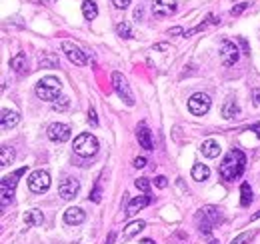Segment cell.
<instances>
[{"label": "cell", "mask_w": 260, "mask_h": 244, "mask_svg": "<svg viewBox=\"0 0 260 244\" xmlns=\"http://www.w3.org/2000/svg\"><path fill=\"white\" fill-rule=\"evenodd\" d=\"M244 164H246V156H244V152L238 150V148H234V150H230V152L224 156V160H222L218 172H220V176H222L224 180L232 182V180H238V178L242 176V172H244Z\"/></svg>", "instance_id": "obj_1"}, {"label": "cell", "mask_w": 260, "mask_h": 244, "mask_svg": "<svg viewBox=\"0 0 260 244\" xmlns=\"http://www.w3.org/2000/svg\"><path fill=\"white\" fill-rule=\"evenodd\" d=\"M36 96L40 100H48V102H54L58 96H60V90H62V82L56 78V76H44L36 82Z\"/></svg>", "instance_id": "obj_2"}, {"label": "cell", "mask_w": 260, "mask_h": 244, "mask_svg": "<svg viewBox=\"0 0 260 244\" xmlns=\"http://www.w3.org/2000/svg\"><path fill=\"white\" fill-rule=\"evenodd\" d=\"M74 152L78 154V156H82V158H88V156H94L96 154V150H98V140H96V136L94 134H90V132H82V134H78L76 138H74Z\"/></svg>", "instance_id": "obj_3"}, {"label": "cell", "mask_w": 260, "mask_h": 244, "mask_svg": "<svg viewBox=\"0 0 260 244\" xmlns=\"http://www.w3.org/2000/svg\"><path fill=\"white\" fill-rule=\"evenodd\" d=\"M222 222V214L216 206H204L198 214V226H200V232L204 234H210V230Z\"/></svg>", "instance_id": "obj_4"}, {"label": "cell", "mask_w": 260, "mask_h": 244, "mask_svg": "<svg viewBox=\"0 0 260 244\" xmlns=\"http://www.w3.org/2000/svg\"><path fill=\"white\" fill-rule=\"evenodd\" d=\"M208 108H210V96L204 94V92H196L190 96L188 100V110L194 114V116H202L208 112Z\"/></svg>", "instance_id": "obj_5"}, {"label": "cell", "mask_w": 260, "mask_h": 244, "mask_svg": "<svg viewBox=\"0 0 260 244\" xmlns=\"http://www.w3.org/2000/svg\"><path fill=\"white\" fill-rule=\"evenodd\" d=\"M62 52H64L66 58H68L72 64H76V66H84V64H88L86 52H82V50H80V46L74 44V42H70V40H64V42H62Z\"/></svg>", "instance_id": "obj_6"}, {"label": "cell", "mask_w": 260, "mask_h": 244, "mask_svg": "<svg viewBox=\"0 0 260 244\" xmlns=\"http://www.w3.org/2000/svg\"><path fill=\"white\" fill-rule=\"evenodd\" d=\"M50 186V174L46 170H34L30 176H28V188L36 194H42L46 192Z\"/></svg>", "instance_id": "obj_7"}, {"label": "cell", "mask_w": 260, "mask_h": 244, "mask_svg": "<svg viewBox=\"0 0 260 244\" xmlns=\"http://www.w3.org/2000/svg\"><path fill=\"white\" fill-rule=\"evenodd\" d=\"M112 84H114L116 94L120 96V98H122L128 106H132V104H134V96H132V92H130V88H128L126 78H124L120 72H114V74H112Z\"/></svg>", "instance_id": "obj_8"}, {"label": "cell", "mask_w": 260, "mask_h": 244, "mask_svg": "<svg viewBox=\"0 0 260 244\" xmlns=\"http://www.w3.org/2000/svg\"><path fill=\"white\" fill-rule=\"evenodd\" d=\"M218 52H220V60H222V64H226V66L236 64L238 58H240L236 44L230 42V40H222V42H220V50H218Z\"/></svg>", "instance_id": "obj_9"}, {"label": "cell", "mask_w": 260, "mask_h": 244, "mask_svg": "<svg viewBox=\"0 0 260 244\" xmlns=\"http://www.w3.org/2000/svg\"><path fill=\"white\" fill-rule=\"evenodd\" d=\"M24 172H26V168H20V170H16L14 174H10V176H4V178H2V208H6L8 200L12 198V194H14V186H16V178H18V176H22Z\"/></svg>", "instance_id": "obj_10"}, {"label": "cell", "mask_w": 260, "mask_h": 244, "mask_svg": "<svg viewBox=\"0 0 260 244\" xmlns=\"http://www.w3.org/2000/svg\"><path fill=\"white\" fill-rule=\"evenodd\" d=\"M46 132H48V138L52 142H66L70 138V134H72V128L68 124H64V122H54V124L48 126Z\"/></svg>", "instance_id": "obj_11"}, {"label": "cell", "mask_w": 260, "mask_h": 244, "mask_svg": "<svg viewBox=\"0 0 260 244\" xmlns=\"http://www.w3.org/2000/svg\"><path fill=\"white\" fill-rule=\"evenodd\" d=\"M78 190H80V182L76 178H64L60 182V186H58V194H60V198H64V200H72L78 194Z\"/></svg>", "instance_id": "obj_12"}, {"label": "cell", "mask_w": 260, "mask_h": 244, "mask_svg": "<svg viewBox=\"0 0 260 244\" xmlns=\"http://www.w3.org/2000/svg\"><path fill=\"white\" fill-rule=\"evenodd\" d=\"M152 12H154V16H158V18L170 16V14L176 12V2H174V0H156L154 6H152Z\"/></svg>", "instance_id": "obj_13"}, {"label": "cell", "mask_w": 260, "mask_h": 244, "mask_svg": "<svg viewBox=\"0 0 260 244\" xmlns=\"http://www.w3.org/2000/svg\"><path fill=\"white\" fill-rule=\"evenodd\" d=\"M200 150H202V154H204L206 158H216V156L222 152L220 144H218L216 140H212V138L204 140V142H202V146H200Z\"/></svg>", "instance_id": "obj_14"}, {"label": "cell", "mask_w": 260, "mask_h": 244, "mask_svg": "<svg viewBox=\"0 0 260 244\" xmlns=\"http://www.w3.org/2000/svg\"><path fill=\"white\" fill-rule=\"evenodd\" d=\"M0 124H2V130H10L18 124V114L14 110H8V108H2L0 112Z\"/></svg>", "instance_id": "obj_15"}, {"label": "cell", "mask_w": 260, "mask_h": 244, "mask_svg": "<svg viewBox=\"0 0 260 244\" xmlns=\"http://www.w3.org/2000/svg\"><path fill=\"white\" fill-rule=\"evenodd\" d=\"M84 218H86V216H84V210L78 208V206H70V208L64 212V222H66V224H74V226H76V224H82Z\"/></svg>", "instance_id": "obj_16"}, {"label": "cell", "mask_w": 260, "mask_h": 244, "mask_svg": "<svg viewBox=\"0 0 260 244\" xmlns=\"http://www.w3.org/2000/svg\"><path fill=\"white\" fill-rule=\"evenodd\" d=\"M136 138H138V144L142 146L144 150H152V136H150V130H148L144 124H140V126H138Z\"/></svg>", "instance_id": "obj_17"}, {"label": "cell", "mask_w": 260, "mask_h": 244, "mask_svg": "<svg viewBox=\"0 0 260 244\" xmlns=\"http://www.w3.org/2000/svg\"><path fill=\"white\" fill-rule=\"evenodd\" d=\"M150 204V196H148V194H144V196H136V198H132L130 200V204H128V212L126 214H136L138 210H142L144 206H148Z\"/></svg>", "instance_id": "obj_18"}, {"label": "cell", "mask_w": 260, "mask_h": 244, "mask_svg": "<svg viewBox=\"0 0 260 244\" xmlns=\"http://www.w3.org/2000/svg\"><path fill=\"white\" fill-rule=\"evenodd\" d=\"M44 222V214L40 210H28L24 214V224L26 226H40Z\"/></svg>", "instance_id": "obj_19"}, {"label": "cell", "mask_w": 260, "mask_h": 244, "mask_svg": "<svg viewBox=\"0 0 260 244\" xmlns=\"http://www.w3.org/2000/svg\"><path fill=\"white\" fill-rule=\"evenodd\" d=\"M82 14H84L86 20H94L98 16V6H96L94 0H84L82 2Z\"/></svg>", "instance_id": "obj_20"}, {"label": "cell", "mask_w": 260, "mask_h": 244, "mask_svg": "<svg viewBox=\"0 0 260 244\" xmlns=\"http://www.w3.org/2000/svg\"><path fill=\"white\" fill-rule=\"evenodd\" d=\"M12 162H14V150L10 148L8 144H2V148H0V164L8 166Z\"/></svg>", "instance_id": "obj_21"}, {"label": "cell", "mask_w": 260, "mask_h": 244, "mask_svg": "<svg viewBox=\"0 0 260 244\" xmlns=\"http://www.w3.org/2000/svg\"><path fill=\"white\" fill-rule=\"evenodd\" d=\"M208 176H210V168H208L206 164H194V166H192V178H194V180L202 182V180H206Z\"/></svg>", "instance_id": "obj_22"}, {"label": "cell", "mask_w": 260, "mask_h": 244, "mask_svg": "<svg viewBox=\"0 0 260 244\" xmlns=\"http://www.w3.org/2000/svg\"><path fill=\"white\" fill-rule=\"evenodd\" d=\"M240 114V106L234 102V100H228L226 104H224V108H222V116L224 118H236Z\"/></svg>", "instance_id": "obj_23"}, {"label": "cell", "mask_w": 260, "mask_h": 244, "mask_svg": "<svg viewBox=\"0 0 260 244\" xmlns=\"http://www.w3.org/2000/svg\"><path fill=\"white\" fill-rule=\"evenodd\" d=\"M144 222L142 220H134V222H130L126 228H124V238H132L134 234H138V232H142L144 230Z\"/></svg>", "instance_id": "obj_24"}, {"label": "cell", "mask_w": 260, "mask_h": 244, "mask_svg": "<svg viewBox=\"0 0 260 244\" xmlns=\"http://www.w3.org/2000/svg\"><path fill=\"white\" fill-rule=\"evenodd\" d=\"M240 204L242 206H248L250 202H252V188H250V184L248 182H242V186H240Z\"/></svg>", "instance_id": "obj_25"}, {"label": "cell", "mask_w": 260, "mask_h": 244, "mask_svg": "<svg viewBox=\"0 0 260 244\" xmlns=\"http://www.w3.org/2000/svg\"><path fill=\"white\" fill-rule=\"evenodd\" d=\"M10 66L16 70V72H22L26 68V54L24 52H18L16 56L10 58Z\"/></svg>", "instance_id": "obj_26"}, {"label": "cell", "mask_w": 260, "mask_h": 244, "mask_svg": "<svg viewBox=\"0 0 260 244\" xmlns=\"http://www.w3.org/2000/svg\"><path fill=\"white\" fill-rule=\"evenodd\" d=\"M254 234H256L254 230H246V232L238 234V236H236V238H234V240H232L230 244H248V242H250V240L254 238Z\"/></svg>", "instance_id": "obj_27"}, {"label": "cell", "mask_w": 260, "mask_h": 244, "mask_svg": "<svg viewBox=\"0 0 260 244\" xmlns=\"http://www.w3.org/2000/svg\"><path fill=\"white\" fill-rule=\"evenodd\" d=\"M116 32H118L120 38H132V30H130V24H128V22L116 24Z\"/></svg>", "instance_id": "obj_28"}, {"label": "cell", "mask_w": 260, "mask_h": 244, "mask_svg": "<svg viewBox=\"0 0 260 244\" xmlns=\"http://www.w3.org/2000/svg\"><path fill=\"white\" fill-rule=\"evenodd\" d=\"M40 64H42V66H58V58H56V56H50L48 52H42Z\"/></svg>", "instance_id": "obj_29"}, {"label": "cell", "mask_w": 260, "mask_h": 244, "mask_svg": "<svg viewBox=\"0 0 260 244\" xmlns=\"http://www.w3.org/2000/svg\"><path fill=\"white\" fill-rule=\"evenodd\" d=\"M68 104H70V98H66V96H60L58 100H54V110H66L68 108Z\"/></svg>", "instance_id": "obj_30"}, {"label": "cell", "mask_w": 260, "mask_h": 244, "mask_svg": "<svg viewBox=\"0 0 260 244\" xmlns=\"http://www.w3.org/2000/svg\"><path fill=\"white\" fill-rule=\"evenodd\" d=\"M134 184H136L138 190H142L144 194H148V190H150V180H148V178H138Z\"/></svg>", "instance_id": "obj_31"}, {"label": "cell", "mask_w": 260, "mask_h": 244, "mask_svg": "<svg viewBox=\"0 0 260 244\" xmlns=\"http://www.w3.org/2000/svg\"><path fill=\"white\" fill-rule=\"evenodd\" d=\"M246 6H248V4H246V2H240V4H238V6H234V8H232V10H230V14H232V16H238V14H242V12H244V10H246Z\"/></svg>", "instance_id": "obj_32"}, {"label": "cell", "mask_w": 260, "mask_h": 244, "mask_svg": "<svg viewBox=\"0 0 260 244\" xmlns=\"http://www.w3.org/2000/svg\"><path fill=\"white\" fill-rule=\"evenodd\" d=\"M112 4L118 8V10H124V8H128V4H130V0H112Z\"/></svg>", "instance_id": "obj_33"}, {"label": "cell", "mask_w": 260, "mask_h": 244, "mask_svg": "<svg viewBox=\"0 0 260 244\" xmlns=\"http://www.w3.org/2000/svg\"><path fill=\"white\" fill-rule=\"evenodd\" d=\"M154 184L158 186V188H166V184H168V180L164 178V176H156L154 178Z\"/></svg>", "instance_id": "obj_34"}, {"label": "cell", "mask_w": 260, "mask_h": 244, "mask_svg": "<svg viewBox=\"0 0 260 244\" xmlns=\"http://www.w3.org/2000/svg\"><path fill=\"white\" fill-rule=\"evenodd\" d=\"M88 122H90L92 126H98V118H96V112H94V108H90V110H88Z\"/></svg>", "instance_id": "obj_35"}, {"label": "cell", "mask_w": 260, "mask_h": 244, "mask_svg": "<svg viewBox=\"0 0 260 244\" xmlns=\"http://www.w3.org/2000/svg\"><path fill=\"white\" fill-rule=\"evenodd\" d=\"M134 166H136V168H144V166H146V158H144V156L134 158Z\"/></svg>", "instance_id": "obj_36"}, {"label": "cell", "mask_w": 260, "mask_h": 244, "mask_svg": "<svg viewBox=\"0 0 260 244\" xmlns=\"http://www.w3.org/2000/svg\"><path fill=\"white\" fill-rule=\"evenodd\" d=\"M252 96H254V104H260V88H254Z\"/></svg>", "instance_id": "obj_37"}, {"label": "cell", "mask_w": 260, "mask_h": 244, "mask_svg": "<svg viewBox=\"0 0 260 244\" xmlns=\"http://www.w3.org/2000/svg\"><path fill=\"white\" fill-rule=\"evenodd\" d=\"M238 42H240V46H242V50H244L246 54H250V48H248V44H246V40H244V38H238Z\"/></svg>", "instance_id": "obj_38"}, {"label": "cell", "mask_w": 260, "mask_h": 244, "mask_svg": "<svg viewBox=\"0 0 260 244\" xmlns=\"http://www.w3.org/2000/svg\"><path fill=\"white\" fill-rule=\"evenodd\" d=\"M252 130H254V132H256V136L260 138V124H254V126H252Z\"/></svg>", "instance_id": "obj_39"}, {"label": "cell", "mask_w": 260, "mask_h": 244, "mask_svg": "<svg viewBox=\"0 0 260 244\" xmlns=\"http://www.w3.org/2000/svg\"><path fill=\"white\" fill-rule=\"evenodd\" d=\"M140 244H154V242H152V240H150V238H144V240H142V242H140Z\"/></svg>", "instance_id": "obj_40"}, {"label": "cell", "mask_w": 260, "mask_h": 244, "mask_svg": "<svg viewBox=\"0 0 260 244\" xmlns=\"http://www.w3.org/2000/svg\"><path fill=\"white\" fill-rule=\"evenodd\" d=\"M256 218H260V210H258V212H256V214L252 216V220H256Z\"/></svg>", "instance_id": "obj_41"}, {"label": "cell", "mask_w": 260, "mask_h": 244, "mask_svg": "<svg viewBox=\"0 0 260 244\" xmlns=\"http://www.w3.org/2000/svg\"><path fill=\"white\" fill-rule=\"evenodd\" d=\"M210 244H218V242H216V240H212V242H210Z\"/></svg>", "instance_id": "obj_42"}]
</instances>
